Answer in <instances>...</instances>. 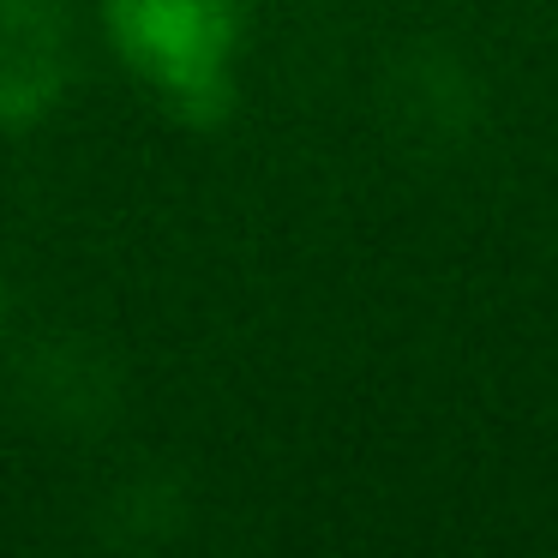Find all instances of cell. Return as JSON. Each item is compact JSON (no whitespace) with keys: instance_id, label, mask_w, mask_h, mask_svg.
Segmentation results:
<instances>
[{"instance_id":"3","label":"cell","mask_w":558,"mask_h":558,"mask_svg":"<svg viewBox=\"0 0 558 558\" xmlns=\"http://www.w3.org/2000/svg\"><path fill=\"white\" fill-rule=\"evenodd\" d=\"M385 114H390V133L397 138H409V145L438 157V150H457L481 133L486 90L457 49L414 43L385 73Z\"/></svg>"},{"instance_id":"1","label":"cell","mask_w":558,"mask_h":558,"mask_svg":"<svg viewBox=\"0 0 558 558\" xmlns=\"http://www.w3.org/2000/svg\"><path fill=\"white\" fill-rule=\"evenodd\" d=\"M102 37L181 126L210 133L234 114L246 0H102Z\"/></svg>"},{"instance_id":"5","label":"cell","mask_w":558,"mask_h":558,"mask_svg":"<svg viewBox=\"0 0 558 558\" xmlns=\"http://www.w3.org/2000/svg\"><path fill=\"white\" fill-rule=\"evenodd\" d=\"M102 522H109V541L114 546H162L186 522V498H181V486H174V481L145 474V481L121 486V493L109 498Z\"/></svg>"},{"instance_id":"4","label":"cell","mask_w":558,"mask_h":558,"mask_svg":"<svg viewBox=\"0 0 558 558\" xmlns=\"http://www.w3.org/2000/svg\"><path fill=\"white\" fill-rule=\"evenodd\" d=\"M114 385L109 354H97L90 342H49L25 361V409L43 414L61 433H97L114 421Z\"/></svg>"},{"instance_id":"6","label":"cell","mask_w":558,"mask_h":558,"mask_svg":"<svg viewBox=\"0 0 558 558\" xmlns=\"http://www.w3.org/2000/svg\"><path fill=\"white\" fill-rule=\"evenodd\" d=\"M0 318H7V282H0Z\"/></svg>"},{"instance_id":"2","label":"cell","mask_w":558,"mask_h":558,"mask_svg":"<svg viewBox=\"0 0 558 558\" xmlns=\"http://www.w3.org/2000/svg\"><path fill=\"white\" fill-rule=\"evenodd\" d=\"M73 19L61 0H0V133L43 126L73 90Z\"/></svg>"}]
</instances>
